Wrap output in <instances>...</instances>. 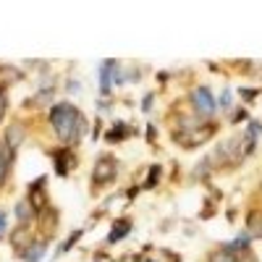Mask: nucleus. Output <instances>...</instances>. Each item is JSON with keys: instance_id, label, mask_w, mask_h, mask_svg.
Instances as JSON below:
<instances>
[{"instance_id": "f257e3e1", "label": "nucleus", "mask_w": 262, "mask_h": 262, "mask_svg": "<svg viewBox=\"0 0 262 262\" xmlns=\"http://www.w3.org/2000/svg\"><path fill=\"white\" fill-rule=\"evenodd\" d=\"M50 126L53 131L58 134V139L63 142V147H74L79 144V139L84 137V131H86V118L84 113L79 111L76 105L71 102H58L50 107Z\"/></svg>"}, {"instance_id": "f03ea898", "label": "nucleus", "mask_w": 262, "mask_h": 262, "mask_svg": "<svg viewBox=\"0 0 262 262\" xmlns=\"http://www.w3.org/2000/svg\"><path fill=\"white\" fill-rule=\"evenodd\" d=\"M118 176V160L113 155H102L97 158L95 168H92V184L95 186H107V184H113Z\"/></svg>"}, {"instance_id": "7ed1b4c3", "label": "nucleus", "mask_w": 262, "mask_h": 262, "mask_svg": "<svg viewBox=\"0 0 262 262\" xmlns=\"http://www.w3.org/2000/svg\"><path fill=\"white\" fill-rule=\"evenodd\" d=\"M191 105H194V111L200 116H205V118L215 116V111H217V100H215L210 86H196V90L191 92Z\"/></svg>"}, {"instance_id": "20e7f679", "label": "nucleus", "mask_w": 262, "mask_h": 262, "mask_svg": "<svg viewBox=\"0 0 262 262\" xmlns=\"http://www.w3.org/2000/svg\"><path fill=\"white\" fill-rule=\"evenodd\" d=\"M118 74H121V69H118V60H102L100 63V95H111L113 92V86L118 84Z\"/></svg>"}, {"instance_id": "39448f33", "label": "nucleus", "mask_w": 262, "mask_h": 262, "mask_svg": "<svg viewBox=\"0 0 262 262\" xmlns=\"http://www.w3.org/2000/svg\"><path fill=\"white\" fill-rule=\"evenodd\" d=\"M45 176H39L37 181H32L29 184V189H27V202L34 207V212H45L48 207H50V202H48V194L45 191H42V189H45Z\"/></svg>"}, {"instance_id": "423d86ee", "label": "nucleus", "mask_w": 262, "mask_h": 262, "mask_svg": "<svg viewBox=\"0 0 262 262\" xmlns=\"http://www.w3.org/2000/svg\"><path fill=\"white\" fill-rule=\"evenodd\" d=\"M50 155L55 160V173L58 176H69V173L76 168V158L69 147H58V149H50Z\"/></svg>"}, {"instance_id": "0eeeda50", "label": "nucleus", "mask_w": 262, "mask_h": 262, "mask_svg": "<svg viewBox=\"0 0 262 262\" xmlns=\"http://www.w3.org/2000/svg\"><path fill=\"white\" fill-rule=\"evenodd\" d=\"M13 160H16V149H13L6 139H0V189H3L6 181L11 179Z\"/></svg>"}, {"instance_id": "6e6552de", "label": "nucleus", "mask_w": 262, "mask_h": 262, "mask_svg": "<svg viewBox=\"0 0 262 262\" xmlns=\"http://www.w3.org/2000/svg\"><path fill=\"white\" fill-rule=\"evenodd\" d=\"M48 247H50V238H34L32 244H27V249L18 252V257L24 262H39L48 254Z\"/></svg>"}, {"instance_id": "1a4fd4ad", "label": "nucleus", "mask_w": 262, "mask_h": 262, "mask_svg": "<svg viewBox=\"0 0 262 262\" xmlns=\"http://www.w3.org/2000/svg\"><path fill=\"white\" fill-rule=\"evenodd\" d=\"M259 134H262V121H249V126H247V131L238 139H242V158H247L249 152L254 149V144H257V139H259Z\"/></svg>"}, {"instance_id": "9d476101", "label": "nucleus", "mask_w": 262, "mask_h": 262, "mask_svg": "<svg viewBox=\"0 0 262 262\" xmlns=\"http://www.w3.org/2000/svg\"><path fill=\"white\" fill-rule=\"evenodd\" d=\"M131 233V221L128 217H118V221L113 223V228H111V233H107V238H105V244L111 247V244H118L123 236H128Z\"/></svg>"}, {"instance_id": "9b49d317", "label": "nucleus", "mask_w": 262, "mask_h": 262, "mask_svg": "<svg viewBox=\"0 0 262 262\" xmlns=\"http://www.w3.org/2000/svg\"><path fill=\"white\" fill-rule=\"evenodd\" d=\"M128 134H134V126H128V123H123V121H113V126L107 128L105 139L111 142V144H118V142H123Z\"/></svg>"}, {"instance_id": "f8f14e48", "label": "nucleus", "mask_w": 262, "mask_h": 262, "mask_svg": "<svg viewBox=\"0 0 262 262\" xmlns=\"http://www.w3.org/2000/svg\"><path fill=\"white\" fill-rule=\"evenodd\" d=\"M247 233L252 238H262V210H252L247 215Z\"/></svg>"}, {"instance_id": "ddd939ff", "label": "nucleus", "mask_w": 262, "mask_h": 262, "mask_svg": "<svg viewBox=\"0 0 262 262\" xmlns=\"http://www.w3.org/2000/svg\"><path fill=\"white\" fill-rule=\"evenodd\" d=\"M34 215H37V212H34V207H32L27 200H21V202L16 205V217H18L21 226H29V223L34 221Z\"/></svg>"}, {"instance_id": "4468645a", "label": "nucleus", "mask_w": 262, "mask_h": 262, "mask_svg": "<svg viewBox=\"0 0 262 262\" xmlns=\"http://www.w3.org/2000/svg\"><path fill=\"white\" fill-rule=\"evenodd\" d=\"M24 238H27V242H34L32 233H29V226H21V223H18V228L11 233V244H13L16 249H21V247H27V244H24Z\"/></svg>"}, {"instance_id": "2eb2a0df", "label": "nucleus", "mask_w": 262, "mask_h": 262, "mask_svg": "<svg viewBox=\"0 0 262 262\" xmlns=\"http://www.w3.org/2000/svg\"><path fill=\"white\" fill-rule=\"evenodd\" d=\"M81 233H84L81 228H76V231H71V236H69V238H66V242L60 244V249H58L55 254L60 257V254H66V252H71V249H74V244H76V242H79V238H81Z\"/></svg>"}, {"instance_id": "dca6fc26", "label": "nucleus", "mask_w": 262, "mask_h": 262, "mask_svg": "<svg viewBox=\"0 0 262 262\" xmlns=\"http://www.w3.org/2000/svg\"><path fill=\"white\" fill-rule=\"evenodd\" d=\"M6 142H8L13 149L21 144V126H8V128H6Z\"/></svg>"}, {"instance_id": "f3484780", "label": "nucleus", "mask_w": 262, "mask_h": 262, "mask_svg": "<svg viewBox=\"0 0 262 262\" xmlns=\"http://www.w3.org/2000/svg\"><path fill=\"white\" fill-rule=\"evenodd\" d=\"M160 173H163L160 165H152V168H149V176H147V181H144V189H155L158 181H160Z\"/></svg>"}, {"instance_id": "a211bd4d", "label": "nucleus", "mask_w": 262, "mask_h": 262, "mask_svg": "<svg viewBox=\"0 0 262 262\" xmlns=\"http://www.w3.org/2000/svg\"><path fill=\"white\" fill-rule=\"evenodd\" d=\"M6 236H8V212L0 207V242H3Z\"/></svg>"}, {"instance_id": "6ab92c4d", "label": "nucleus", "mask_w": 262, "mask_h": 262, "mask_svg": "<svg viewBox=\"0 0 262 262\" xmlns=\"http://www.w3.org/2000/svg\"><path fill=\"white\" fill-rule=\"evenodd\" d=\"M212 262H236V257H233V254H228L226 249H217V252L212 254Z\"/></svg>"}, {"instance_id": "aec40b11", "label": "nucleus", "mask_w": 262, "mask_h": 262, "mask_svg": "<svg viewBox=\"0 0 262 262\" xmlns=\"http://www.w3.org/2000/svg\"><path fill=\"white\" fill-rule=\"evenodd\" d=\"M233 105V92L231 90H223L221 100H217V107H231Z\"/></svg>"}, {"instance_id": "412c9836", "label": "nucleus", "mask_w": 262, "mask_h": 262, "mask_svg": "<svg viewBox=\"0 0 262 262\" xmlns=\"http://www.w3.org/2000/svg\"><path fill=\"white\" fill-rule=\"evenodd\" d=\"M6 111H8V97H6L3 90H0V123H3V118H6Z\"/></svg>"}, {"instance_id": "4be33fe9", "label": "nucleus", "mask_w": 262, "mask_h": 262, "mask_svg": "<svg viewBox=\"0 0 262 262\" xmlns=\"http://www.w3.org/2000/svg\"><path fill=\"white\" fill-rule=\"evenodd\" d=\"M152 102H155V97H152V95H144V102H142V111H144V113H149Z\"/></svg>"}, {"instance_id": "5701e85b", "label": "nucleus", "mask_w": 262, "mask_h": 262, "mask_svg": "<svg viewBox=\"0 0 262 262\" xmlns=\"http://www.w3.org/2000/svg\"><path fill=\"white\" fill-rule=\"evenodd\" d=\"M155 137H158V131H155V126H147V139H149V142H155Z\"/></svg>"}, {"instance_id": "b1692460", "label": "nucleus", "mask_w": 262, "mask_h": 262, "mask_svg": "<svg viewBox=\"0 0 262 262\" xmlns=\"http://www.w3.org/2000/svg\"><path fill=\"white\" fill-rule=\"evenodd\" d=\"M79 86H81L79 81H69V84H66V90H71V92H79Z\"/></svg>"}]
</instances>
